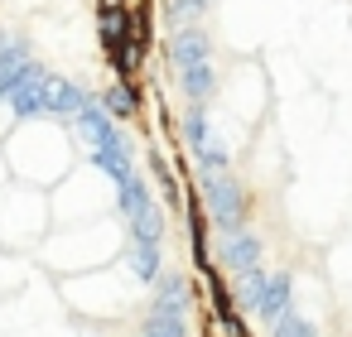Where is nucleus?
<instances>
[{
  "instance_id": "7ed1b4c3",
  "label": "nucleus",
  "mask_w": 352,
  "mask_h": 337,
  "mask_svg": "<svg viewBox=\"0 0 352 337\" xmlns=\"http://www.w3.org/2000/svg\"><path fill=\"white\" fill-rule=\"evenodd\" d=\"M164 58H169V73H184V68H198V63H217V44H212V34L203 25L169 30Z\"/></svg>"
},
{
  "instance_id": "6e6552de",
  "label": "nucleus",
  "mask_w": 352,
  "mask_h": 337,
  "mask_svg": "<svg viewBox=\"0 0 352 337\" xmlns=\"http://www.w3.org/2000/svg\"><path fill=\"white\" fill-rule=\"evenodd\" d=\"M270 337H318V327H314V318H304V313H285V318H275L270 323Z\"/></svg>"
},
{
  "instance_id": "20e7f679",
  "label": "nucleus",
  "mask_w": 352,
  "mask_h": 337,
  "mask_svg": "<svg viewBox=\"0 0 352 337\" xmlns=\"http://www.w3.org/2000/svg\"><path fill=\"white\" fill-rule=\"evenodd\" d=\"M289 308H294V275H289V270H265V284H261V308H256V318L275 323V318H285Z\"/></svg>"
},
{
  "instance_id": "1a4fd4ad",
  "label": "nucleus",
  "mask_w": 352,
  "mask_h": 337,
  "mask_svg": "<svg viewBox=\"0 0 352 337\" xmlns=\"http://www.w3.org/2000/svg\"><path fill=\"white\" fill-rule=\"evenodd\" d=\"M126 10H150V0H121Z\"/></svg>"
},
{
  "instance_id": "0eeeda50",
  "label": "nucleus",
  "mask_w": 352,
  "mask_h": 337,
  "mask_svg": "<svg viewBox=\"0 0 352 337\" xmlns=\"http://www.w3.org/2000/svg\"><path fill=\"white\" fill-rule=\"evenodd\" d=\"M203 284H208V303H212V313H236V294H232V284H227V275H222L217 265L203 270Z\"/></svg>"
},
{
  "instance_id": "39448f33",
  "label": "nucleus",
  "mask_w": 352,
  "mask_h": 337,
  "mask_svg": "<svg viewBox=\"0 0 352 337\" xmlns=\"http://www.w3.org/2000/svg\"><path fill=\"white\" fill-rule=\"evenodd\" d=\"M102 111L111 116V121H140V111H145V92H140V82H111L107 92H102Z\"/></svg>"
},
{
  "instance_id": "f257e3e1",
  "label": "nucleus",
  "mask_w": 352,
  "mask_h": 337,
  "mask_svg": "<svg viewBox=\"0 0 352 337\" xmlns=\"http://www.w3.org/2000/svg\"><path fill=\"white\" fill-rule=\"evenodd\" d=\"M198 202H203L212 231H236V226L251 222V193H246V183L232 169L198 174Z\"/></svg>"
},
{
  "instance_id": "423d86ee",
  "label": "nucleus",
  "mask_w": 352,
  "mask_h": 337,
  "mask_svg": "<svg viewBox=\"0 0 352 337\" xmlns=\"http://www.w3.org/2000/svg\"><path fill=\"white\" fill-rule=\"evenodd\" d=\"M126 34H131V10L121 0H97V39H102V49L111 54L116 44H126Z\"/></svg>"
},
{
  "instance_id": "f03ea898",
  "label": "nucleus",
  "mask_w": 352,
  "mask_h": 337,
  "mask_svg": "<svg viewBox=\"0 0 352 337\" xmlns=\"http://www.w3.org/2000/svg\"><path fill=\"white\" fill-rule=\"evenodd\" d=\"M212 265L222 275H251V270H265V241L261 231L251 226H236V231H217V251H212Z\"/></svg>"
}]
</instances>
